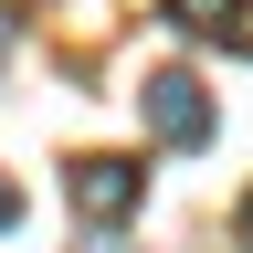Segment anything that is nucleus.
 Instances as JSON below:
<instances>
[{
    "label": "nucleus",
    "instance_id": "1",
    "mask_svg": "<svg viewBox=\"0 0 253 253\" xmlns=\"http://www.w3.org/2000/svg\"><path fill=\"white\" fill-rule=\"evenodd\" d=\"M63 201H74L84 232H126L137 201H148V169L126 148H84V158H63Z\"/></svg>",
    "mask_w": 253,
    "mask_h": 253
},
{
    "label": "nucleus",
    "instance_id": "2",
    "mask_svg": "<svg viewBox=\"0 0 253 253\" xmlns=\"http://www.w3.org/2000/svg\"><path fill=\"white\" fill-rule=\"evenodd\" d=\"M137 106H148V126H158V148H211V126H221L211 95H201V74H179V63H158Z\"/></svg>",
    "mask_w": 253,
    "mask_h": 253
},
{
    "label": "nucleus",
    "instance_id": "3",
    "mask_svg": "<svg viewBox=\"0 0 253 253\" xmlns=\"http://www.w3.org/2000/svg\"><path fill=\"white\" fill-rule=\"evenodd\" d=\"M169 21H179V32H201V42H243L253 0H169Z\"/></svg>",
    "mask_w": 253,
    "mask_h": 253
},
{
    "label": "nucleus",
    "instance_id": "4",
    "mask_svg": "<svg viewBox=\"0 0 253 253\" xmlns=\"http://www.w3.org/2000/svg\"><path fill=\"white\" fill-rule=\"evenodd\" d=\"M11 221H21V190H11V179H0V232H11Z\"/></svg>",
    "mask_w": 253,
    "mask_h": 253
},
{
    "label": "nucleus",
    "instance_id": "5",
    "mask_svg": "<svg viewBox=\"0 0 253 253\" xmlns=\"http://www.w3.org/2000/svg\"><path fill=\"white\" fill-rule=\"evenodd\" d=\"M0 53H11V11H0Z\"/></svg>",
    "mask_w": 253,
    "mask_h": 253
},
{
    "label": "nucleus",
    "instance_id": "6",
    "mask_svg": "<svg viewBox=\"0 0 253 253\" xmlns=\"http://www.w3.org/2000/svg\"><path fill=\"white\" fill-rule=\"evenodd\" d=\"M243 243H253V201H243Z\"/></svg>",
    "mask_w": 253,
    "mask_h": 253
}]
</instances>
